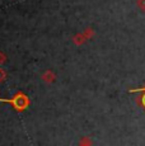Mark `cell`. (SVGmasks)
I'll list each match as a JSON object with an SVG mask.
<instances>
[{"instance_id": "6da1fadb", "label": "cell", "mask_w": 145, "mask_h": 146, "mask_svg": "<svg viewBox=\"0 0 145 146\" xmlns=\"http://www.w3.org/2000/svg\"><path fill=\"white\" fill-rule=\"evenodd\" d=\"M85 41H87V38H85L84 33H80V35H76V36L74 37V42H75V44H82V43H84Z\"/></svg>"}, {"instance_id": "7a4b0ae2", "label": "cell", "mask_w": 145, "mask_h": 146, "mask_svg": "<svg viewBox=\"0 0 145 146\" xmlns=\"http://www.w3.org/2000/svg\"><path fill=\"white\" fill-rule=\"evenodd\" d=\"M42 78H43V80H45V81H47V83H49V81L51 83V81H54V80H55V75H54V72L50 71V70H49V71L45 72Z\"/></svg>"}, {"instance_id": "3957f363", "label": "cell", "mask_w": 145, "mask_h": 146, "mask_svg": "<svg viewBox=\"0 0 145 146\" xmlns=\"http://www.w3.org/2000/svg\"><path fill=\"white\" fill-rule=\"evenodd\" d=\"M84 36H85V38H87V40H90V38L94 36L93 29H90V28H88V29H85V31H84Z\"/></svg>"}, {"instance_id": "277c9868", "label": "cell", "mask_w": 145, "mask_h": 146, "mask_svg": "<svg viewBox=\"0 0 145 146\" xmlns=\"http://www.w3.org/2000/svg\"><path fill=\"white\" fill-rule=\"evenodd\" d=\"M138 5L143 10H145V0H138Z\"/></svg>"}, {"instance_id": "5b68a950", "label": "cell", "mask_w": 145, "mask_h": 146, "mask_svg": "<svg viewBox=\"0 0 145 146\" xmlns=\"http://www.w3.org/2000/svg\"><path fill=\"white\" fill-rule=\"evenodd\" d=\"M5 55L3 52H0V64H3V62H5Z\"/></svg>"}, {"instance_id": "8992f818", "label": "cell", "mask_w": 145, "mask_h": 146, "mask_svg": "<svg viewBox=\"0 0 145 146\" xmlns=\"http://www.w3.org/2000/svg\"><path fill=\"white\" fill-rule=\"evenodd\" d=\"M5 79V72L3 71V69H0V81H3Z\"/></svg>"}]
</instances>
